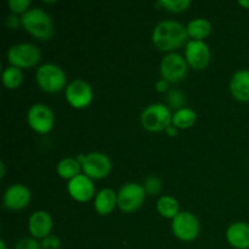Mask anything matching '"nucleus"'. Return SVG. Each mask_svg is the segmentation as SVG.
Here are the masks:
<instances>
[{"label": "nucleus", "mask_w": 249, "mask_h": 249, "mask_svg": "<svg viewBox=\"0 0 249 249\" xmlns=\"http://www.w3.org/2000/svg\"><path fill=\"white\" fill-rule=\"evenodd\" d=\"M0 169H1V173H0V178H4L5 177V164H4V162H1L0 163Z\"/></svg>", "instance_id": "nucleus-34"}, {"label": "nucleus", "mask_w": 249, "mask_h": 249, "mask_svg": "<svg viewBox=\"0 0 249 249\" xmlns=\"http://www.w3.org/2000/svg\"><path fill=\"white\" fill-rule=\"evenodd\" d=\"M197 121V113L190 107H184L173 113L172 124L178 129H190Z\"/></svg>", "instance_id": "nucleus-22"}, {"label": "nucleus", "mask_w": 249, "mask_h": 249, "mask_svg": "<svg viewBox=\"0 0 249 249\" xmlns=\"http://www.w3.org/2000/svg\"><path fill=\"white\" fill-rule=\"evenodd\" d=\"M185 60L189 67L202 71L211 62V49L206 41L189 40L185 45Z\"/></svg>", "instance_id": "nucleus-12"}, {"label": "nucleus", "mask_w": 249, "mask_h": 249, "mask_svg": "<svg viewBox=\"0 0 249 249\" xmlns=\"http://www.w3.org/2000/svg\"><path fill=\"white\" fill-rule=\"evenodd\" d=\"M173 113L164 104H152L146 107L140 116L141 125L151 133L165 131L172 125Z\"/></svg>", "instance_id": "nucleus-4"}, {"label": "nucleus", "mask_w": 249, "mask_h": 249, "mask_svg": "<svg viewBox=\"0 0 249 249\" xmlns=\"http://www.w3.org/2000/svg\"><path fill=\"white\" fill-rule=\"evenodd\" d=\"M53 221L50 214L45 211H36L29 216L28 231L32 237L36 240H44L51 235Z\"/></svg>", "instance_id": "nucleus-15"}, {"label": "nucleus", "mask_w": 249, "mask_h": 249, "mask_svg": "<svg viewBox=\"0 0 249 249\" xmlns=\"http://www.w3.org/2000/svg\"><path fill=\"white\" fill-rule=\"evenodd\" d=\"M36 82L43 91L56 94L67 88V77L60 66L55 63H44L36 72Z\"/></svg>", "instance_id": "nucleus-3"}, {"label": "nucleus", "mask_w": 249, "mask_h": 249, "mask_svg": "<svg viewBox=\"0 0 249 249\" xmlns=\"http://www.w3.org/2000/svg\"><path fill=\"white\" fill-rule=\"evenodd\" d=\"M66 100L68 104L77 109L87 108L94 99L91 85L83 79H74L65 89Z\"/></svg>", "instance_id": "nucleus-10"}, {"label": "nucleus", "mask_w": 249, "mask_h": 249, "mask_svg": "<svg viewBox=\"0 0 249 249\" xmlns=\"http://www.w3.org/2000/svg\"><path fill=\"white\" fill-rule=\"evenodd\" d=\"M41 249H58L61 246V241L57 236L50 235L41 240Z\"/></svg>", "instance_id": "nucleus-29"}, {"label": "nucleus", "mask_w": 249, "mask_h": 249, "mask_svg": "<svg viewBox=\"0 0 249 249\" xmlns=\"http://www.w3.org/2000/svg\"><path fill=\"white\" fill-rule=\"evenodd\" d=\"M27 123L36 134L45 135L55 126V114L53 109L44 104H36L27 112Z\"/></svg>", "instance_id": "nucleus-8"}, {"label": "nucleus", "mask_w": 249, "mask_h": 249, "mask_svg": "<svg viewBox=\"0 0 249 249\" xmlns=\"http://www.w3.org/2000/svg\"><path fill=\"white\" fill-rule=\"evenodd\" d=\"M31 199L32 192L26 185L14 184L5 190L2 203L9 211H21L28 206Z\"/></svg>", "instance_id": "nucleus-13"}, {"label": "nucleus", "mask_w": 249, "mask_h": 249, "mask_svg": "<svg viewBox=\"0 0 249 249\" xmlns=\"http://www.w3.org/2000/svg\"><path fill=\"white\" fill-rule=\"evenodd\" d=\"M157 5L169 12L180 14V12L186 11L191 6V1L190 0H160L157 2Z\"/></svg>", "instance_id": "nucleus-25"}, {"label": "nucleus", "mask_w": 249, "mask_h": 249, "mask_svg": "<svg viewBox=\"0 0 249 249\" xmlns=\"http://www.w3.org/2000/svg\"><path fill=\"white\" fill-rule=\"evenodd\" d=\"M230 92L240 102L249 101V71L241 70L233 73L230 80Z\"/></svg>", "instance_id": "nucleus-17"}, {"label": "nucleus", "mask_w": 249, "mask_h": 249, "mask_svg": "<svg viewBox=\"0 0 249 249\" xmlns=\"http://www.w3.org/2000/svg\"><path fill=\"white\" fill-rule=\"evenodd\" d=\"M0 249H6V243L4 240H0Z\"/></svg>", "instance_id": "nucleus-35"}, {"label": "nucleus", "mask_w": 249, "mask_h": 249, "mask_svg": "<svg viewBox=\"0 0 249 249\" xmlns=\"http://www.w3.org/2000/svg\"><path fill=\"white\" fill-rule=\"evenodd\" d=\"M189 70L184 56L178 53H167L160 61V77L170 84L179 83L185 79Z\"/></svg>", "instance_id": "nucleus-9"}, {"label": "nucleus", "mask_w": 249, "mask_h": 249, "mask_svg": "<svg viewBox=\"0 0 249 249\" xmlns=\"http://www.w3.org/2000/svg\"><path fill=\"white\" fill-rule=\"evenodd\" d=\"M238 4H240V6L249 10V0H240V1H238Z\"/></svg>", "instance_id": "nucleus-33"}, {"label": "nucleus", "mask_w": 249, "mask_h": 249, "mask_svg": "<svg viewBox=\"0 0 249 249\" xmlns=\"http://www.w3.org/2000/svg\"><path fill=\"white\" fill-rule=\"evenodd\" d=\"M165 100H167V106L169 108H173L175 111L181 109L185 107L186 104V96L184 92L179 89H170L165 95Z\"/></svg>", "instance_id": "nucleus-24"}, {"label": "nucleus", "mask_w": 249, "mask_h": 249, "mask_svg": "<svg viewBox=\"0 0 249 249\" xmlns=\"http://www.w3.org/2000/svg\"><path fill=\"white\" fill-rule=\"evenodd\" d=\"M156 208L163 218L172 219V220L180 213V206L178 199H175L172 196H168V195H164V196L158 198Z\"/></svg>", "instance_id": "nucleus-21"}, {"label": "nucleus", "mask_w": 249, "mask_h": 249, "mask_svg": "<svg viewBox=\"0 0 249 249\" xmlns=\"http://www.w3.org/2000/svg\"><path fill=\"white\" fill-rule=\"evenodd\" d=\"M178 130H179V129L175 128V126L172 124V125H170L169 128H168L167 130H165V134H167V135L169 136V138H174V136L178 135Z\"/></svg>", "instance_id": "nucleus-32"}, {"label": "nucleus", "mask_w": 249, "mask_h": 249, "mask_svg": "<svg viewBox=\"0 0 249 249\" xmlns=\"http://www.w3.org/2000/svg\"><path fill=\"white\" fill-rule=\"evenodd\" d=\"M118 208L123 213H134L141 208L146 199L143 185L138 182H126L118 191Z\"/></svg>", "instance_id": "nucleus-7"}, {"label": "nucleus", "mask_w": 249, "mask_h": 249, "mask_svg": "<svg viewBox=\"0 0 249 249\" xmlns=\"http://www.w3.org/2000/svg\"><path fill=\"white\" fill-rule=\"evenodd\" d=\"M187 29L177 21H162L153 28L152 43L158 50L164 53H175V50L186 45Z\"/></svg>", "instance_id": "nucleus-1"}, {"label": "nucleus", "mask_w": 249, "mask_h": 249, "mask_svg": "<svg viewBox=\"0 0 249 249\" xmlns=\"http://www.w3.org/2000/svg\"><path fill=\"white\" fill-rule=\"evenodd\" d=\"M143 189H145L146 194L147 195H150V196H156V195L160 194L163 189L162 180L158 177H156V175L146 178L145 181H143Z\"/></svg>", "instance_id": "nucleus-26"}, {"label": "nucleus", "mask_w": 249, "mask_h": 249, "mask_svg": "<svg viewBox=\"0 0 249 249\" xmlns=\"http://www.w3.org/2000/svg\"><path fill=\"white\" fill-rule=\"evenodd\" d=\"M7 6L11 10L12 14L15 15H23L26 14L31 6V1L29 0H9L7 1Z\"/></svg>", "instance_id": "nucleus-27"}, {"label": "nucleus", "mask_w": 249, "mask_h": 249, "mask_svg": "<svg viewBox=\"0 0 249 249\" xmlns=\"http://www.w3.org/2000/svg\"><path fill=\"white\" fill-rule=\"evenodd\" d=\"M67 191L74 201L84 203L95 197V185L92 179L85 174H79L68 181Z\"/></svg>", "instance_id": "nucleus-14"}, {"label": "nucleus", "mask_w": 249, "mask_h": 249, "mask_svg": "<svg viewBox=\"0 0 249 249\" xmlns=\"http://www.w3.org/2000/svg\"><path fill=\"white\" fill-rule=\"evenodd\" d=\"M2 84L5 88L10 90H15L19 88V85L23 82V72L21 68L14 67V66H7L4 71H2Z\"/></svg>", "instance_id": "nucleus-23"}, {"label": "nucleus", "mask_w": 249, "mask_h": 249, "mask_svg": "<svg viewBox=\"0 0 249 249\" xmlns=\"http://www.w3.org/2000/svg\"><path fill=\"white\" fill-rule=\"evenodd\" d=\"M155 88L158 92H160V94H165V92H168L170 90V83L167 82L165 79H163V78H160V80L156 82Z\"/></svg>", "instance_id": "nucleus-31"}, {"label": "nucleus", "mask_w": 249, "mask_h": 249, "mask_svg": "<svg viewBox=\"0 0 249 249\" xmlns=\"http://www.w3.org/2000/svg\"><path fill=\"white\" fill-rule=\"evenodd\" d=\"M83 174L90 179L101 180L109 175L112 170V162L107 155L102 152H91L85 155L82 163Z\"/></svg>", "instance_id": "nucleus-11"}, {"label": "nucleus", "mask_w": 249, "mask_h": 249, "mask_svg": "<svg viewBox=\"0 0 249 249\" xmlns=\"http://www.w3.org/2000/svg\"><path fill=\"white\" fill-rule=\"evenodd\" d=\"M186 29L187 36L189 38H191V40L204 41V39L212 33V23L208 19L198 17V18H194L192 21H190L187 23Z\"/></svg>", "instance_id": "nucleus-19"}, {"label": "nucleus", "mask_w": 249, "mask_h": 249, "mask_svg": "<svg viewBox=\"0 0 249 249\" xmlns=\"http://www.w3.org/2000/svg\"><path fill=\"white\" fill-rule=\"evenodd\" d=\"M22 27L27 33L39 40H49L53 36V22L45 10L31 7L21 16Z\"/></svg>", "instance_id": "nucleus-2"}, {"label": "nucleus", "mask_w": 249, "mask_h": 249, "mask_svg": "<svg viewBox=\"0 0 249 249\" xmlns=\"http://www.w3.org/2000/svg\"><path fill=\"white\" fill-rule=\"evenodd\" d=\"M82 170V164L77 160V158H63L57 163L56 167V172H57L58 177L66 180H72L73 178L78 177Z\"/></svg>", "instance_id": "nucleus-20"}, {"label": "nucleus", "mask_w": 249, "mask_h": 249, "mask_svg": "<svg viewBox=\"0 0 249 249\" xmlns=\"http://www.w3.org/2000/svg\"><path fill=\"white\" fill-rule=\"evenodd\" d=\"M15 249H41V245L36 238L23 237L16 243Z\"/></svg>", "instance_id": "nucleus-28"}, {"label": "nucleus", "mask_w": 249, "mask_h": 249, "mask_svg": "<svg viewBox=\"0 0 249 249\" xmlns=\"http://www.w3.org/2000/svg\"><path fill=\"white\" fill-rule=\"evenodd\" d=\"M118 207V195L112 189H102L95 195L94 208L102 216L109 215Z\"/></svg>", "instance_id": "nucleus-18"}, {"label": "nucleus", "mask_w": 249, "mask_h": 249, "mask_svg": "<svg viewBox=\"0 0 249 249\" xmlns=\"http://www.w3.org/2000/svg\"><path fill=\"white\" fill-rule=\"evenodd\" d=\"M226 240L235 249H249V224L236 221L226 230Z\"/></svg>", "instance_id": "nucleus-16"}, {"label": "nucleus", "mask_w": 249, "mask_h": 249, "mask_svg": "<svg viewBox=\"0 0 249 249\" xmlns=\"http://www.w3.org/2000/svg\"><path fill=\"white\" fill-rule=\"evenodd\" d=\"M201 231V224L191 212H180L172 220V232L182 242L195 241Z\"/></svg>", "instance_id": "nucleus-6"}, {"label": "nucleus", "mask_w": 249, "mask_h": 249, "mask_svg": "<svg viewBox=\"0 0 249 249\" xmlns=\"http://www.w3.org/2000/svg\"><path fill=\"white\" fill-rule=\"evenodd\" d=\"M9 66L26 70L39 63L41 58L40 49L32 43H19L10 46L6 53Z\"/></svg>", "instance_id": "nucleus-5"}, {"label": "nucleus", "mask_w": 249, "mask_h": 249, "mask_svg": "<svg viewBox=\"0 0 249 249\" xmlns=\"http://www.w3.org/2000/svg\"><path fill=\"white\" fill-rule=\"evenodd\" d=\"M5 26L10 29H17L19 26H22V21H21V17L18 15H15L11 14L6 17L5 19Z\"/></svg>", "instance_id": "nucleus-30"}]
</instances>
